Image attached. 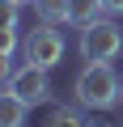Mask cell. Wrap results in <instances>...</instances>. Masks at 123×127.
Instances as JSON below:
<instances>
[{
	"label": "cell",
	"mask_w": 123,
	"mask_h": 127,
	"mask_svg": "<svg viewBox=\"0 0 123 127\" xmlns=\"http://www.w3.org/2000/svg\"><path fill=\"white\" fill-rule=\"evenodd\" d=\"M72 93H77V102L89 106V110H110L115 102H123V81H119V72L110 68V59H93V64L81 68Z\"/></svg>",
	"instance_id": "cell-1"
},
{
	"label": "cell",
	"mask_w": 123,
	"mask_h": 127,
	"mask_svg": "<svg viewBox=\"0 0 123 127\" xmlns=\"http://www.w3.org/2000/svg\"><path fill=\"white\" fill-rule=\"evenodd\" d=\"M21 55H26V64L55 68V64L64 59V34H59V26H51V21L34 26V30L21 38Z\"/></svg>",
	"instance_id": "cell-2"
},
{
	"label": "cell",
	"mask_w": 123,
	"mask_h": 127,
	"mask_svg": "<svg viewBox=\"0 0 123 127\" xmlns=\"http://www.w3.org/2000/svg\"><path fill=\"white\" fill-rule=\"evenodd\" d=\"M123 51V30L110 21V17H98L93 26L81 30V59L93 64V59H115Z\"/></svg>",
	"instance_id": "cell-3"
},
{
	"label": "cell",
	"mask_w": 123,
	"mask_h": 127,
	"mask_svg": "<svg viewBox=\"0 0 123 127\" xmlns=\"http://www.w3.org/2000/svg\"><path fill=\"white\" fill-rule=\"evenodd\" d=\"M51 68H38V64H26V68H13L9 76H4V85L26 102V106H38V102H47L51 97V76H47Z\"/></svg>",
	"instance_id": "cell-4"
},
{
	"label": "cell",
	"mask_w": 123,
	"mask_h": 127,
	"mask_svg": "<svg viewBox=\"0 0 123 127\" xmlns=\"http://www.w3.org/2000/svg\"><path fill=\"white\" fill-rule=\"evenodd\" d=\"M26 102L4 85V93H0V127H26Z\"/></svg>",
	"instance_id": "cell-5"
},
{
	"label": "cell",
	"mask_w": 123,
	"mask_h": 127,
	"mask_svg": "<svg viewBox=\"0 0 123 127\" xmlns=\"http://www.w3.org/2000/svg\"><path fill=\"white\" fill-rule=\"evenodd\" d=\"M102 13H106V9H102V0H72V4H68V26L85 30V26H93Z\"/></svg>",
	"instance_id": "cell-6"
},
{
	"label": "cell",
	"mask_w": 123,
	"mask_h": 127,
	"mask_svg": "<svg viewBox=\"0 0 123 127\" xmlns=\"http://www.w3.org/2000/svg\"><path fill=\"white\" fill-rule=\"evenodd\" d=\"M68 4L72 0H34V13L42 21H51V26H64L68 21Z\"/></svg>",
	"instance_id": "cell-7"
},
{
	"label": "cell",
	"mask_w": 123,
	"mask_h": 127,
	"mask_svg": "<svg viewBox=\"0 0 123 127\" xmlns=\"http://www.w3.org/2000/svg\"><path fill=\"white\" fill-rule=\"evenodd\" d=\"M42 127H89V119H81V110H72V106H55Z\"/></svg>",
	"instance_id": "cell-8"
},
{
	"label": "cell",
	"mask_w": 123,
	"mask_h": 127,
	"mask_svg": "<svg viewBox=\"0 0 123 127\" xmlns=\"http://www.w3.org/2000/svg\"><path fill=\"white\" fill-rule=\"evenodd\" d=\"M102 9H106L110 17H123V0H102Z\"/></svg>",
	"instance_id": "cell-9"
},
{
	"label": "cell",
	"mask_w": 123,
	"mask_h": 127,
	"mask_svg": "<svg viewBox=\"0 0 123 127\" xmlns=\"http://www.w3.org/2000/svg\"><path fill=\"white\" fill-rule=\"evenodd\" d=\"M89 127H110V123H102V119H89Z\"/></svg>",
	"instance_id": "cell-10"
},
{
	"label": "cell",
	"mask_w": 123,
	"mask_h": 127,
	"mask_svg": "<svg viewBox=\"0 0 123 127\" xmlns=\"http://www.w3.org/2000/svg\"><path fill=\"white\" fill-rule=\"evenodd\" d=\"M9 4H26V0H9Z\"/></svg>",
	"instance_id": "cell-11"
}]
</instances>
